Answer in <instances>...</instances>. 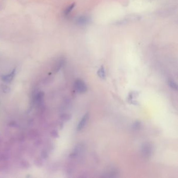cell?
<instances>
[{
  "label": "cell",
  "mask_w": 178,
  "mask_h": 178,
  "mask_svg": "<svg viewBox=\"0 0 178 178\" xmlns=\"http://www.w3.org/2000/svg\"><path fill=\"white\" fill-rule=\"evenodd\" d=\"M1 88L3 90V92L5 93H8L11 92V88L6 85L2 84L1 85Z\"/></svg>",
  "instance_id": "cell-15"
},
{
  "label": "cell",
  "mask_w": 178,
  "mask_h": 178,
  "mask_svg": "<svg viewBox=\"0 0 178 178\" xmlns=\"http://www.w3.org/2000/svg\"><path fill=\"white\" fill-rule=\"evenodd\" d=\"M35 162H37L38 164H36L37 166H41L42 165V161L40 159H37L35 161Z\"/></svg>",
  "instance_id": "cell-20"
},
{
  "label": "cell",
  "mask_w": 178,
  "mask_h": 178,
  "mask_svg": "<svg viewBox=\"0 0 178 178\" xmlns=\"http://www.w3.org/2000/svg\"><path fill=\"white\" fill-rule=\"evenodd\" d=\"M75 6V3H73L72 4H71V5H69L68 7H66L65 11H64V15L67 16L69 14H70V13L71 12V11L74 8Z\"/></svg>",
  "instance_id": "cell-11"
},
{
  "label": "cell",
  "mask_w": 178,
  "mask_h": 178,
  "mask_svg": "<svg viewBox=\"0 0 178 178\" xmlns=\"http://www.w3.org/2000/svg\"><path fill=\"white\" fill-rule=\"evenodd\" d=\"M141 18V17L138 15L131 14L129 15L126 17H125L124 19H122L119 20V22H117L118 25L124 24L126 23H128L129 22H136L140 20Z\"/></svg>",
  "instance_id": "cell-1"
},
{
  "label": "cell",
  "mask_w": 178,
  "mask_h": 178,
  "mask_svg": "<svg viewBox=\"0 0 178 178\" xmlns=\"http://www.w3.org/2000/svg\"><path fill=\"white\" fill-rule=\"evenodd\" d=\"M89 112H87L84 114V116L83 117L81 120L80 121L79 123L78 124L77 126V131H80L82 130L83 128H84L85 126L87 123V122L88 120L89 119Z\"/></svg>",
  "instance_id": "cell-4"
},
{
  "label": "cell",
  "mask_w": 178,
  "mask_h": 178,
  "mask_svg": "<svg viewBox=\"0 0 178 178\" xmlns=\"http://www.w3.org/2000/svg\"><path fill=\"white\" fill-rule=\"evenodd\" d=\"M168 84L169 86L171 88L174 89L176 90H177V89H178V86H177V85L175 82L170 80L168 82Z\"/></svg>",
  "instance_id": "cell-13"
},
{
  "label": "cell",
  "mask_w": 178,
  "mask_h": 178,
  "mask_svg": "<svg viewBox=\"0 0 178 178\" xmlns=\"http://www.w3.org/2000/svg\"><path fill=\"white\" fill-rule=\"evenodd\" d=\"M41 156L43 159H47L49 157V155L46 151H42L41 152Z\"/></svg>",
  "instance_id": "cell-18"
},
{
  "label": "cell",
  "mask_w": 178,
  "mask_h": 178,
  "mask_svg": "<svg viewBox=\"0 0 178 178\" xmlns=\"http://www.w3.org/2000/svg\"><path fill=\"white\" fill-rule=\"evenodd\" d=\"M90 21V19L88 17L86 16H81L80 17H77L76 20V22L77 24L79 25H87Z\"/></svg>",
  "instance_id": "cell-7"
},
{
  "label": "cell",
  "mask_w": 178,
  "mask_h": 178,
  "mask_svg": "<svg viewBox=\"0 0 178 178\" xmlns=\"http://www.w3.org/2000/svg\"><path fill=\"white\" fill-rule=\"evenodd\" d=\"M22 166H23L25 168H28V167H29V166H30L29 162L27 161V160H22Z\"/></svg>",
  "instance_id": "cell-17"
},
{
  "label": "cell",
  "mask_w": 178,
  "mask_h": 178,
  "mask_svg": "<svg viewBox=\"0 0 178 178\" xmlns=\"http://www.w3.org/2000/svg\"><path fill=\"white\" fill-rule=\"evenodd\" d=\"M44 96V93L43 92H39L37 94L35 99L38 105H41L42 104Z\"/></svg>",
  "instance_id": "cell-8"
},
{
  "label": "cell",
  "mask_w": 178,
  "mask_h": 178,
  "mask_svg": "<svg viewBox=\"0 0 178 178\" xmlns=\"http://www.w3.org/2000/svg\"><path fill=\"white\" fill-rule=\"evenodd\" d=\"M142 154L143 156L146 158H149L151 156L152 153H153V147L152 145L149 143H145L142 146Z\"/></svg>",
  "instance_id": "cell-3"
},
{
  "label": "cell",
  "mask_w": 178,
  "mask_h": 178,
  "mask_svg": "<svg viewBox=\"0 0 178 178\" xmlns=\"http://www.w3.org/2000/svg\"><path fill=\"white\" fill-rule=\"evenodd\" d=\"M15 71H16V70H15V69H14L10 74L2 75L1 76V80L5 83H11L14 78L15 75Z\"/></svg>",
  "instance_id": "cell-5"
},
{
  "label": "cell",
  "mask_w": 178,
  "mask_h": 178,
  "mask_svg": "<svg viewBox=\"0 0 178 178\" xmlns=\"http://www.w3.org/2000/svg\"><path fill=\"white\" fill-rule=\"evenodd\" d=\"M74 88L79 93H84L86 92L87 87L85 82L81 80H77L75 82Z\"/></svg>",
  "instance_id": "cell-2"
},
{
  "label": "cell",
  "mask_w": 178,
  "mask_h": 178,
  "mask_svg": "<svg viewBox=\"0 0 178 178\" xmlns=\"http://www.w3.org/2000/svg\"><path fill=\"white\" fill-rule=\"evenodd\" d=\"M59 117L61 120H62L63 121H68L71 119L72 116L71 114L69 113H62L60 115Z\"/></svg>",
  "instance_id": "cell-10"
},
{
  "label": "cell",
  "mask_w": 178,
  "mask_h": 178,
  "mask_svg": "<svg viewBox=\"0 0 178 178\" xmlns=\"http://www.w3.org/2000/svg\"><path fill=\"white\" fill-rule=\"evenodd\" d=\"M50 134L52 137H54V138H58L59 136V133H58V131H57L56 130H54L53 131H52L50 133Z\"/></svg>",
  "instance_id": "cell-16"
},
{
  "label": "cell",
  "mask_w": 178,
  "mask_h": 178,
  "mask_svg": "<svg viewBox=\"0 0 178 178\" xmlns=\"http://www.w3.org/2000/svg\"><path fill=\"white\" fill-rule=\"evenodd\" d=\"M83 149V147L82 145H77L74 149L73 150L72 153L70 154V157L71 158H76L80 154H81L82 150Z\"/></svg>",
  "instance_id": "cell-6"
},
{
  "label": "cell",
  "mask_w": 178,
  "mask_h": 178,
  "mask_svg": "<svg viewBox=\"0 0 178 178\" xmlns=\"http://www.w3.org/2000/svg\"><path fill=\"white\" fill-rule=\"evenodd\" d=\"M141 123L140 121H135L134 123H133L132 128L133 129L137 130V129H139L141 128Z\"/></svg>",
  "instance_id": "cell-14"
},
{
  "label": "cell",
  "mask_w": 178,
  "mask_h": 178,
  "mask_svg": "<svg viewBox=\"0 0 178 178\" xmlns=\"http://www.w3.org/2000/svg\"><path fill=\"white\" fill-rule=\"evenodd\" d=\"M97 74L100 77V78H101V79L106 78V72H105V68L103 65H101V67L98 70Z\"/></svg>",
  "instance_id": "cell-9"
},
{
  "label": "cell",
  "mask_w": 178,
  "mask_h": 178,
  "mask_svg": "<svg viewBox=\"0 0 178 178\" xmlns=\"http://www.w3.org/2000/svg\"><path fill=\"white\" fill-rule=\"evenodd\" d=\"M9 125H10V126H12V127H17V123H16L14 121L11 122L9 124Z\"/></svg>",
  "instance_id": "cell-19"
},
{
  "label": "cell",
  "mask_w": 178,
  "mask_h": 178,
  "mask_svg": "<svg viewBox=\"0 0 178 178\" xmlns=\"http://www.w3.org/2000/svg\"><path fill=\"white\" fill-rule=\"evenodd\" d=\"M64 63V60L63 59H61L59 61V62L57 63V65L55 66V69H54L55 72H57L60 70L61 68H62Z\"/></svg>",
  "instance_id": "cell-12"
}]
</instances>
